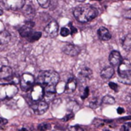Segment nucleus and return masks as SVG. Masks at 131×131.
<instances>
[{
    "label": "nucleus",
    "mask_w": 131,
    "mask_h": 131,
    "mask_svg": "<svg viewBox=\"0 0 131 131\" xmlns=\"http://www.w3.org/2000/svg\"><path fill=\"white\" fill-rule=\"evenodd\" d=\"M109 87L110 88H111L112 90H113L114 91H118V85L116 84V83H113V82H110L109 83Z\"/></svg>",
    "instance_id": "obj_30"
},
{
    "label": "nucleus",
    "mask_w": 131,
    "mask_h": 131,
    "mask_svg": "<svg viewBox=\"0 0 131 131\" xmlns=\"http://www.w3.org/2000/svg\"><path fill=\"white\" fill-rule=\"evenodd\" d=\"M97 35L99 38L102 41H108L111 38V34L109 30L104 27H100L97 30Z\"/></svg>",
    "instance_id": "obj_15"
},
{
    "label": "nucleus",
    "mask_w": 131,
    "mask_h": 131,
    "mask_svg": "<svg viewBox=\"0 0 131 131\" xmlns=\"http://www.w3.org/2000/svg\"><path fill=\"white\" fill-rule=\"evenodd\" d=\"M23 14H24V16H25L26 18L31 19H32V18L35 16V9H34L32 6H27L24 9V10H23Z\"/></svg>",
    "instance_id": "obj_19"
},
{
    "label": "nucleus",
    "mask_w": 131,
    "mask_h": 131,
    "mask_svg": "<svg viewBox=\"0 0 131 131\" xmlns=\"http://www.w3.org/2000/svg\"><path fill=\"white\" fill-rule=\"evenodd\" d=\"M35 77L32 74L29 73L23 74L19 80L22 90L24 91H28L30 89H32L35 84Z\"/></svg>",
    "instance_id": "obj_5"
},
{
    "label": "nucleus",
    "mask_w": 131,
    "mask_h": 131,
    "mask_svg": "<svg viewBox=\"0 0 131 131\" xmlns=\"http://www.w3.org/2000/svg\"><path fill=\"white\" fill-rule=\"evenodd\" d=\"M130 71L131 65L129 61L127 59L123 60L118 67V75L120 82L126 84H130Z\"/></svg>",
    "instance_id": "obj_3"
},
{
    "label": "nucleus",
    "mask_w": 131,
    "mask_h": 131,
    "mask_svg": "<svg viewBox=\"0 0 131 131\" xmlns=\"http://www.w3.org/2000/svg\"><path fill=\"white\" fill-rule=\"evenodd\" d=\"M58 29H59V26H58V24L57 23V22L51 21L45 28V32L46 33V35L48 36L54 38V37H56L58 35Z\"/></svg>",
    "instance_id": "obj_8"
},
{
    "label": "nucleus",
    "mask_w": 131,
    "mask_h": 131,
    "mask_svg": "<svg viewBox=\"0 0 131 131\" xmlns=\"http://www.w3.org/2000/svg\"><path fill=\"white\" fill-rule=\"evenodd\" d=\"M11 40V35L7 31L0 32V45H6Z\"/></svg>",
    "instance_id": "obj_18"
},
{
    "label": "nucleus",
    "mask_w": 131,
    "mask_h": 131,
    "mask_svg": "<svg viewBox=\"0 0 131 131\" xmlns=\"http://www.w3.org/2000/svg\"><path fill=\"white\" fill-rule=\"evenodd\" d=\"M8 123V120L5 118H3V117H0V124L1 125H4V124H6Z\"/></svg>",
    "instance_id": "obj_33"
},
{
    "label": "nucleus",
    "mask_w": 131,
    "mask_h": 131,
    "mask_svg": "<svg viewBox=\"0 0 131 131\" xmlns=\"http://www.w3.org/2000/svg\"><path fill=\"white\" fill-rule=\"evenodd\" d=\"M60 34L62 37H67L70 35V30L67 28H62L60 32Z\"/></svg>",
    "instance_id": "obj_26"
},
{
    "label": "nucleus",
    "mask_w": 131,
    "mask_h": 131,
    "mask_svg": "<svg viewBox=\"0 0 131 131\" xmlns=\"http://www.w3.org/2000/svg\"><path fill=\"white\" fill-rule=\"evenodd\" d=\"M2 3L6 9L16 11L24 7L25 0H3Z\"/></svg>",
    "instance_id": "obj_6"
},
{
    "label": "nucleus",
    "mask_w": 131,
    "mask_h": 131,
    "mask_svg": "<svg viewBox=\"0 0 131 131\" xmlns=\"http://www.w3.org/2000/svg\"><path fill=\"white\" fill-rule=\"evenodd\" d=\"M123 47L126 51H129L130 48H131V35L130 34H128L125 37V38L123 42Z\"/></svg>",
    "instance_id": "obj_20"
},
{
    "label": "nucleus",
    "mask_w": 131,
    "mask_h": 131,
    "mask_svg": "<svg viewBox=\"0 0 131 131\" xmlns=\"http://www.w3.org/2000/svg\"><path fill=\"white\" fill-rule=\"evenodd\" d=\"M92 71L88 68H83L81 72L79 73V75H78V78L79 80L82 82H86L87 81H89L91 77H92Z\"/></svg>",
    "instance_id": "obj_14"
},
{
    "label": "nucleus",
    "mask_w": 131,
    "mask_h": 131,
    "mask_svg": "<svg viewBox=\"0 0 131 131\" xmlns=\"http://www.w3.org/2000/svg\"><path fill=\"white\" fill-rule=\"evenodd\" d=\"M69 26H70V34L71 35H74V34H76L77 33V29L76 28H74L73 25H72V23H69Z\"/></svg>",
    "instance_id": "obj_32"
},
{
    "label": "nucleus",
    "mask_w": 131,
    "mask_h": 131,
    "mask_svg": "<svg viewBox=\"0 0 131 131\" xmlns=\"http://www.w3.org/2000/svg\"><path fill=\"white\" fill-rule=\"evenodd\" d=\"M51 0H37L38 3L39 4V6L42 8H48L50 6Z\"/></svg>",
    "instance_id": "obj_24"
},
{
    "label": "nucleus",
    "mask_w": 131,
    "mask_h": 131,
    "mask_svg": "<svg viewBox=\"0 0 131 131\" xmlns=\"http://www.w3.org/2000/svg\"><path fill=\"white\" fill-rule=\"evenodd\" d=\"M69 130L70 131H84V129L78 125L76 126H72L69 127Z\"/></svg>",
    "instance_id": "obj_29"
},
{
    "label": "nucleus",
    "mask_w": 131,
    "mask_h": 131,
    "mask_svg": "<svg viewBox=\"0 0 131 131\" xmlns=\"http://www.w3.org/2000/svg\"><path fill=\"white\" fill-rule=\"evenodd\" d=\"M98 15V11L96 8L90 5H82L77 6L74 10L75 19L81 23L89 22L94 20Z\"/></svg>",
    "instance_id": "obj_2"
},
{
    "label": "nucleus",
    "mask_w": 131,
    "mask_h": 131,
    "mask_svg": "<svg viewBox=\"0 0 131 131\" xmlns=\"http://www.w3.org/2000/svg\"><path fill=\"white\" fill-rule=\"evenodd\" d=\"M44 88L38 84L34 85L32 88V91H31V97H32V100L33 101H39L41 100L45 94H44Z\"/></svg>",
    "instance_id": "obj_7"
},
{
    "label": "nucleus",
    "mask_w": 131,
    "mask_h": 131,
    "mask_svg": "<svg viewBox=\"0 0 131 131\" xmlns=\"http://www.w3.org/2000/svg\"><path fill=\"white\" fill-rule=\"evenodd\" d=\"M77 88V81L74 78L68 79V82L65 84V90L68 93L74 92Z\"/></svg>",
    "instance_id": "obj_17"
},
{
    "label": "nucleus",
    "mask_w": 131,
    "mask_h": 131,
    "mask_svg": "<svg viewBox=\"0 0 131 131\" xmlns=\"http://www.w3.org/2000/svg\"><path fill=\"white\" fill-rule=\"evenodd\" d=\"M42 37V32H32L28 38V41L30 42H34L35 41H38L40 38Z\"/></svg>",
    "instance_id": "obj_21"
},
{
    "label": "nucleus",
    "mask_w": 131,
    "mask_h": 131,
    "mask_svg": "<svg viewBox=\"0 0 131 131\" xmlns=\"http://www.w3.org/2000/svg\"><path fill=\"white\" fill-rule=\"evenodd\" d=\"M77 1H78V2H84V1H85V0H77Z\"/></svg>",
    "instance_id": "obj_37"
},
{
    "label": "nucleus",
    "mask_w": 131,
    "mask_h": 131,
    "mask_svg": "<svg viewBox=\"0 0 131 131\" xmlns=\"http://www.w3.org/2000/svg\"><path fill=\"white\" fill-rule=\"evenodd\" d=\"M3 14V10L2 9H0V16H2Z\"/></svg>",
    "instance_id": "obj_36"
},
{
    "label": "nucleus",
    "mask_w": 131,
    "mask_h": 131,
    "mask_svg": "<svg viewBox=\"0 0 131 131\" xmlns=\"http://www.w3.org/2000/svg\"><path fill=\"white\" fill-rule=\"evenodd\" d=\"M49 129V125L47 123H41L38 126V129L39 131H45Z\"/></svg>",
    "instance_id": "obj_25"
},
{
    "label": "nucleus",
    "mask_w": 131,
    "mask_h": 131,
    "mask_svg": "<svg viewBox=\"0 0 131 131\" xmlns=\"http://www.w3.org/2000/svg\"><path fill=\"white\" fill-rule=\"evenodd\" d=\"M114 74V69L113 67H107L100 72V76L103 79H110Z\"/></svg>",
    "instance_id": "obj_16"
},
{
    "label": "nucleus",
    "mask_w": 131,
    "mask_h": 131,
    "mask_svg": "<svg viewBox=\"0 0 131 131\" xmlns=\"http://www.w3.org/2000/svg\"><path fill=\"white\" fill-rule=\"evenodd\" d=\"M89 95V87H86L84 90L83 94H81V99H86Z\"/></svg>",
    "instance_id": "obj_28"
},
{
    "label": "nucleus",
    "mask_w": 131,
    "mask_h": 131,
    "mask_svg": "<svg viewBox=\"0 0 131 131\" xmlns=\"http://www.w3.org/2000/svg\"><path fill=\"white\" fill-rule=\"evenodd\" d=\"M107 131H109V130H107Z\"/></svg>",
    "instance_id": "obj_39"
},
{
    "label": "nucleus",
    "mask_w": 131,
    "mask_h": 131,
    "mask_svg": "<svg viewBox=\"0 0 131 131\" xmlns=\"http://www.w3.org/2000/svg\"><path fill=\"white\" fill-rule=\"evenodd\" d=\"M19 90L13 84H0V100H6L15 97Z\"/></svg>",
    "instance_id": "obj_4"
},
{
    "label": "nucleus",
    "mask_w": 131,
    "mask_h": 131,
    "mask_svg": "<svg viewBox=\"0 0 131 131\" xmlns=\"http://www.w3.org/2000/svg\"><path fill=\"white\" fill-rule=\"evenodd\" d=\"M109 61L113 67L119 65L122 61V57L120 53L117 51H111L109 55Z\"/></svg>",
    "instance_id": "obj_12"
},
{
    "label": "nucleus",
    "mask_w": 131,
    "mask_h": 131,
    "mask_svg": "<svg viewBox=\"0 0 131 131\" xmlns=\"http://www.w3.org/2000/svg\"><path fill=\"white\" fill-rule=\"evenodd\" d=\"M35 26V22L29 20L25 22V25L19 29V34L22 38H28L32 33V28Z\"/></svg>",
    "instance_id": "obj_9"
},
{
    "label": "nucleus",
    "mask_w": 131,
    "mask_h": 131,
    "mask_svg": "<svg viewBox=\"0 0 131 131\" xmlns=\"http://www.w3.org/2000/svg\"><path fill=\"white\" fill-rule=\"evenodd\" d=\"M74 116V114L73 113H68V114H67V115L63 118V121L67 122V121H68L69 120L72 119Z\"/></svg>",
    "instance_id": "obj_31"
},
{
    "label": "nucleus",
    "mask_w": 131,
    "mask_h": 131,
    "mask_svg": "<svg viewBox=\"0 0 131 131\" xmlns=\"http://www.w3.org/2000/svg\"><path fill=\"white\" fill-rule=\"evenodd\" d=\"M123 112H124V109L123 107H118L117 108V113L119 114H122Z\"/></svg>",
    "instance_id": "obj_34"
},
{
    "label": "nucleus",
    "mask_w": 131,
    "mask_h": 131,
    "mask_svg": "<svg viewBox=\"0 0 131 131\" xmlns=\"http://www.w3.org/2000/svg\"><path fill=\"white\" fill-rule=\"evenodd\" d=\"M59 74L52 70L41 71L37 77V83L44 88V93L56 94V86L59 82Z\"/></svg>",
    "instance_id": "obj_1"
},
{
    "label": "nucleus",
    "mask_w": 131,
    "mask_h": 131,
    "mask_svg": "<svg viewBox=\"0 0 131 131\" xmlns=\"http://www.w3.org/2000/svg\"><path fill=\"white\" fill-rule=\"evenodd\" d=\"M13 75L12 69L9 66H2L0 68V79L9 80Z\"/></svg>",
    "instance_id": "obj_13"
},
{
    "label": "nucleus",
    "mask_w": 131,
    "mask_h": 131,
    "mask_svg": "<svg viewBox=\"0 0 131 131\" xmlns=\"http://www.w3.org/2000/svg\"><path fill=\"white\" fill-rule=\"evenodd\" d=\"M19 131H28V129H25V128H22Z\"/></svg>",
    "instance_id": "obj_35"
},
{
    "label": "nucleus",
    "mask_w": 131,
    "mask_h": 131,
    "mask_svg": "<svg viewBox=\"0 0 131 131\" xmlns=\"http://www.w3.org/2000/svg\"><path fill=\"white\" fill-rule=\"evenodd\" d=\"M121 131H131V123H124L121 128Z\"/></svg>",
    "instance_id": "obj_27"
},
{
    "label": "nucleus",
    "mask_w": 131,
    "mask_h": 131,
    "mask_svg": "<svg viewBox=\"0 0 131 131\" xmlns=\"http://www.w3.org/2000/svg\"><path fill=\"white\" fill-rule=\"evenodd\" d=\"M101 103H104V104H110V105H112V104H114L115 103V99L114 97H113L112 96L110 95H106L104 96L102 100H101Z\"/></svg>",
    "instance_id": "obj_22"
},
{
    "label": "nucleus",
    "mask_w": 131,
    "mask_h": 131,
    "mask_svg": "<svg viewBox=\"0 0 131 131\" xmlns=\"http://www.w3.org/2000/svg\"><path fill=\"white\" fill-rule=\"evenodd\" d=\"M32 109L34 110L35 113L38 115H42L48 110V104L45 101H38L32 106Z\"/></svg>",
    "instance_id": "obj_11"
},
{
    "label": "nucleus",
    "mask_w": 131,
    "mask_h": 131,
    "mask_svg": "<svg viewBox=\"0 0 131 131\" xmlns=\"http://www.w3.org/2000/svg\"><path fill=\"white\" fill-rule=\"evenodd\" d=\"M95 1H101V0H95Z\"/></svg>",
    "instance_id": "obj_38"
},
{
    "label": "nucleus",
    "mask_w": 131,
    "mask_h": 131,
    "mask_svg": "<svg viewBox=\"0 0 131 131\" xmlns=\"http://www.w3.org/2000/svg\"><path fill=\"white\" fill-rule=\"evenodd\" d=\"M62 51L64 54H66L67 55L69 56H77L79 55V53L81 52V49L79 47L72 45V44H66L64 45Z\"/></svg>",
    "instance_id": "obj_10"
},
{
    "label": "nucleus",
    "mask_w": 131,
    "mask_h": 131,
    "mask_svg": "<svg viewBox=\"0 0 131 131\" xmlns=\"http://www.w3.org/2000/svg\"><path fill=\"white\" fill-rule=\"evenodd\" d=\"M100 103H101V100L98 97H94V99H92L90 101L89 107L90 108H92V109H96V108H97L100 106Z\"/></svg>",
    "instance_id": "obj_23"
}]
</instances>
